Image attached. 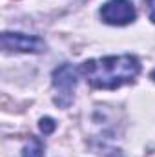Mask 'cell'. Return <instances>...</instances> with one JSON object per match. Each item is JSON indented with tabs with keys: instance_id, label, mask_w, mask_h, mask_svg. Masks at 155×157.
I'll use <instances>...</instances> for the list:
<instances>
[{
	"instance_id": "obj_1",
	"label": "cell",
	"mask_w": 155,
	"mask_h": 157,
	"mask_svg": "<svg viewBox=\"0 0 155 157\" xmlns=\"http://www.w3.org/2000/svg\"><path fill=\"white\" fill-rule=\"evenodd\" d=\"M80 70L91 86L100 90H115L139 75L141 62L133 55H113L86 60Z\"/></svg>"
},
{
	"instance_id": "obj_2",
	"label": "cell",
	"mask_w": 155,
	"mask_h": 157,
	"mask_svg": "<svg viewBox=\"0 0 155 157\" xmlns=\"http://www.w3.org/2000/svg\"><path fill=\"white\" fill-rule=\"evenodd\" d=\"M77 75L78 71L71 66V64H62L59 66L53 75H51V82L55 86V90L59 91V95L55 97V102L62 108H68L73 101V91L77 86Z\"/></svg>"
},
{
	"instance_id": "obj_3",
	"label": "cell",
	"mask_w": 155,
	"mask_h": 157,
	"mask_svg": "<svg viewBox=\"0 0 155 157\" xmlns=\"http://www.w3.org/2000/svg\"><path fill=\"white\" fill-rule=\"evenodd\" d=\"M137 17L130 0H108L100 7V18L110 26H126Z\"/></svg>"
},
{
	"instance_id": "obj_4",
	"label": "cell",
	"mask_w": 155,
	"mask_h": 157,
	"mask_svg": "<svg viewBox=\"0 0 155 157\" xmlns=\"http://www.w3.org/2000/svg\"><path fill=\"white\" fill-rule=\"evenodd\" d=\"M2 48L6 51H18V53H42L46 51V42L35 35L24 33H2Z\"/></svg>"
},
{
	"instance_id": "obj_5",
	"label": "cell",
	"mask_w": 155,
	"mask_h": 157,
	"mask_svg": "<svg viewBox=\"0 0 155 157\" xmlns=\"http://www.w3.org/2000/svg\"><path fill=\"white\" fill-rule=\"evenodd\" d=\"M44 155V144L39 137H31L29 143L22 148V157H42Z\"/></svg>"
},
{
	"instance_id": "obj_6",
	"label": "cell",
	"mask_w": 155,
	"mask_h": 157,
	"mask_svg": "<svg viewBox=\"0 0 155 157\" xmlns=\"http://www.w3.org/2000/svg\"><path fill=\"white\" fill-rule=\"evenodd\" d=\"M39 126H40V130H42V133H44V135H49V133H53V132H55L57 122H55L51 117H44V119H40Z\"/></svg>"
},
{
	"instance_id": "obj_7",
	"label": "cell",
	"mask_w": 155,
	"mask_h": 157,
	"mask_svg": "<svg viewBox=\"0 0 155 157\" xmlns=\"http://www.w3.org/2000/svg\"><path fill=\"white\" fill-rule=\"evenodd\" d=\"M144 4H146V9H148V17H150V20L155 22V0H144Z\"/></svg>"
},
{
	"instance_id": "obj_8",
	"label": "cell",
	"mask_w": 155,
	"mask_h": 157,
	"mask_svg": "<svg viewBox=\"0 0 155 157\" xmlns=\"http://www.w3.org/2000/svg\"><path fill=\"white\" fill-rule=\"evenodd\" d=\"M110 157H124V155H122L120 152H113V154H112V155H110Z\"/></svg>"
},
{
	"instance_id": "obj_9",
	"label": "cell",
	"mask_w": 155,
	"mask_h": 157,
	"mask_svg": "<svg viewBox=\"0 0 155 157\" xmlns=\"http://www.w3.org/2000/svg\"><path fill=\"white\" fill-rule=\"evenodd\" d=\"M152 78H153V80H155V70H153V71H152Z\"/></svg>"
}]
</instances>
